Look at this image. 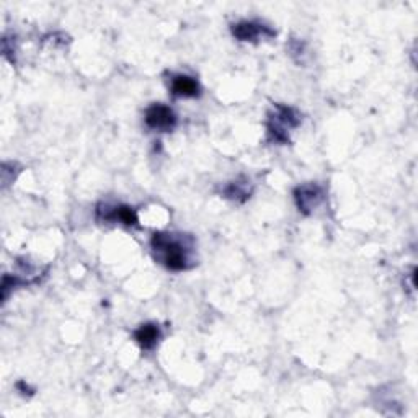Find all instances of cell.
Listing matches in <instances>:
<instances>
[{
	"label": "cell",
	"mask_w": 418,
	"mask_h": 418,
	"mask_svg": "<svg viewBox=\"0 0 418 418\" xmlns=\"http://www.w3.org/2000/svg\"><path fill=\"white\" fill-rule=\"evenodd\" d=\"M156 260L172 272H183L195 265V240L186 234L157 232L151 240Z\"/></svg>",
	"instance_id": "obj_1"
},
{
	"label": "cell",
	"mask_w": 418,
	"mask_h": 418,
	"mask_svg": "<svg viewBox=\"0 0 418 418\" xmlns=\"http://www.w3.org/2000/svg\"><path fill=\"white\" fill-rule=\"evenodd\" d=\"M301 123L299 113L289 107L277 104L272 117H269L268 131L277 142H288V131Z\"/></svg>",
	"instance_id": "obj_2"
},
{
	"label": "cell",
	"mask_w": 418,
	"mask_h": 418,
	"mask_svg": "<svg viewBox=\"0 0 418 418\" xmlns=\"http://www.w3.org/2000/svg\"><path fill=\"white\" fill-rule=\"evenodd\" d=\"M146 124L156 131H170L177 124V117H175V113L168 107L156 103L147 108Z\"/></svg>",
	"instance_id": "obj_3"
},
{
	"label": "cell",
	"mask_w": 418,
	"mask_h": 418,
	"mask_svg": "<svg viewBox=\"0 0 418 418\" xmlns=\"http://www.w3.org/2000/svg\"><path fill=\"white\" fill-rule=\"evenodd\" d=\"M296 205H298L299 211L304 214H311L314 209L321 205L323 200V191L318 185H302L294 191Z\"/></svg>",
	"instance_id": "obj_4"
},
{
	"label": "cell",
	"mask_w": 418,
	"mask_h": 418,
	"mask_svg": "<svg viewBox=\"0 0 418 418\" xmlns=\"http://www.w3.org/2000/svg\"><path fill=\"white\" fill-rule=\"evenodd\" d=\"M232 33L240 41H255L260 36H274V31L258 21H240L232 26Z\"/></svg>",
	"instance_id": "obj_5"
},
{
	"label": "cell",
	"mask_w": 418,
	"mask_h": 418,
	"mask_svg": "<svg viewBox=\"0 0 418 418\" xmlns=\"http://www.w3.org/2000/svg\"><path fill=\"white\" fill-rule=\"evenodd\" d=\"M97 213H98V218L103 219V221H119L126 225L137 224L136 213L133 211V208H129V206H118V208H113L112 211H108V208H107V211H103V209L98 206Z\"/></svg>",
	"instance_id": "obj_6"
},
{
	"label": "cell",
	"mask_w": 418,
	"mask_h": 418,
	"mask_svg": "<svg viewBox=\"0 0 418 418\" xmlns=\"http://www.w3.org/2000/svg\"><path fill=\"white\" fill-rule=\"evenodd\" d=\"M172 93L175 97H198L200 85L188 75H175L172 79Z\"/></svg>",
	"instance_id": "obj_7"
},
{
	"label": "cell",
	"mask_w": 418,
	"mask_h": 418,
	"mask_svg": "<svg viewBox=\"0 0 418 418\" xmlns=\"http://www.w3.org/2000/svg\"><path fill=\"white\" fill-rule=\"evenodd\" d=\"M134 338L141 345V348L152 350L161 338V328L156 323H146V326H141L136 330Z\"/></svg>",
	"instance_id": "obj_8"
}]
</instances>
